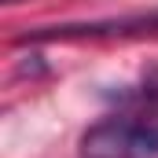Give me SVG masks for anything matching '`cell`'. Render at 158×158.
Listing matches in <instances>:
<instances>
[{"mask_svg": "<svg viewBox=\"0 0 158 158\" xmlns=\"http://www.w3.org/2000/svg\"><path fill=\"white\" fill-rule=\"evenodd\" d=\"M81 158H158V114H118L81 136Z\"/></svg>", "mask_w": 158, "mask_h": 158, "instance_id": "cell-1", "label": "cell"}, {"mask_svg": "<svg viewBox=\"0 0 158 158\" xmlns=\"http://www.w3.org/2000/svg\"><path fill=\"white\" fill-rule=\"evenodd\" d=\"M129 33H158V11L151 15H129V19H103V22H70V26H37L30 33H19L15 44H37V40H74V37H129Z\"/></svg>", "mask_w": 158, "mask_h": 158, "instance_id": "cell-2", "label": "cell"}, {"mask_svg": "<svg viewBox=\"0 0 158 158\" xmlns=\"http://www.w3.org/2000/svg\"><path fill=\"white\" fill-rule=\"evenodd\" d=\"M7 4H15V0H7Z\"/></svg>", "mask_w": 158, "mask_h": 158, "instance_id": "cell-3", "label": "cell"}]
</instances>
